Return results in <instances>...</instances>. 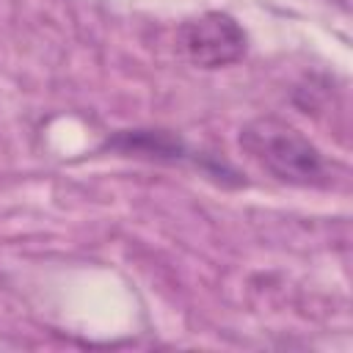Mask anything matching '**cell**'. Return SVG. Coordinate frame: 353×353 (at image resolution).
Here are the masks:
<instances>
[{
	"instance_id": "7a4b0ae2",
	"label": "cell",
	"mask_w": 353,
	"mask_h": 353,
	"mask_svg": "<svg viewBox=\"0 0 353 353\" xmlns=\"http://www.w3.org/2000/svg\"><path fill=\"white\" fill-rule=\"evenodd\" d=\"M176 39L185 58L201 69L229 66L245 52V30L223 11H207L182 22Z\"/></svg>"
},
{
	"instance_id": "6da1fadb",
	"label": "cell",
	"mask_w": 353,
	"mask_h": 353,
	"mask_svg": "<svg viewBox=\"0 0 353 353\" xmlns=\"http://www.w3.org/2000/svg\"><path fill=\"white\" fill-rule=\"evenodd\" d=\"M240 146L259 168L287 185L320 188L331 182V165L323 152L284 119H251L240 130Z\"/></svg>"
},
{
	"instance_id": "3957f363",
	"label": "cell",
	"mask_w": 353,
	"mask_h": 353,
	"mask_svg": "<svg viewBox=\"0 0 353 353\" xmlns=\"http://www.w3.org/2000/svg\"><path fill=\"white\" fill-rule=\"evenodd\" d=\"M105 149L149 160H182L188 154L185 141L168 130H119L105 141Z\"/></svg>"
}]
</instances>
